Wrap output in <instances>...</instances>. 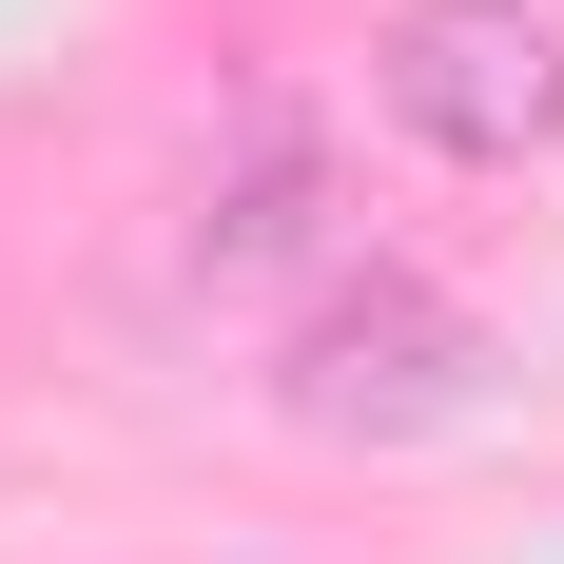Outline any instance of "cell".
I'll return each mask as SVG.
<instances>
[{
  "label": "cell",
  "mask_w": 564,
  "mask_h": 564,
  "mask_svg": "<svg viewBox=\"0 0 564 564\" xmlns=\"http://www.w3.org/2000/svg\"><path fill=\"white\" fill-rule=\"evenodd\" d=\"M370 98L429 156L525 175V156H564V20L545 0H409L390 40H370Z\"/></svg>",
  "instance_id": "cell-2"
},
{
  "label": "cell",
  "mask_w": 564,
  "mask_h": 564,
  "mask_svg": "<svg viewBox=\"0 0 564 564\" xmlns=\"http://www.w3.org/2000/svg\"><path fill=\"white\" fill-rule=\"evenodd\" d=\"M273 253H312V117H292V98H253L234 175L195 195V273H273Z\"/></svg>",
  "instance_id": "cell-3"
},
{
  "label": "cell",
  "mask_w": 564,
  "mask_h": 564,
  "mask_svg": "<svg viewBox=\"0 0 564 564\" xmlns=\"http://www.w3.org/2000/svg\"><path fill=\"white\" fill-rule=\"evenodd\" d=\"M273 409L312 429V448H429V429H467L487 409V332H467L429 273H332L312 312H292V350H273Z\"/></svg>",
  "instance_id": "cell-1"
}]
</instances>
